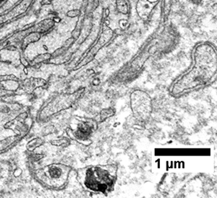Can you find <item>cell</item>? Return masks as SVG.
<instances>
[{
	"label": "cell",
	"mask_w": 217,
	"mask_h": 198,
	"mask_svg": "<svg viewBox=\"0 0 217 198\" xmlns=\"http://www.w3.org/2000/svg\"><path fill=\"white\" fill-rule=\"evenodd\" d=\"M117 168L114 165L97 166L87 169L85 185L98 193H109L113 190L117 178Z\"/></svg>",
	"instance_id": "cell-1"
},
{
	"label": "cell",
	"mask_w": 217,
	"mask_h": 198,
	"mask_svg": "<svg viewBox=\"0 0 217 198\" xmlns=\"http://www.w3.org/2000/svg\"><path fill=\"white\" fill-rule=\"evenodd\" d=\"M131 106L135 117L141 120H145L152 111L150 97L142 91H136L131 96Z\"/></svg>",
	"instance_id": "cell-2"
},
{
	"label": "cell",
	"mask_w": 217,
	"mask_h": 198,
	"mask_svg": "<svg viewBox=\"0 0 217 198\" xmlns=\"http://www.w3.org/2000/svg\"><path fill=\"white\" fill-rule=\"evenodd\" d=\"M49 174L53 179H58L62 175V170L58 167H52L49 169Z\"/></svg>",
	"instance_id": "cell-3"
},
{
	"label": "cell",
	"mask_w": 217,
	"mask_h": 198,
	"mask_svg": "<svg viewBox=\"0 0 217 198\" xmlns=\"http://www.w3.org/2000/svg\"><path fill=\"white\" fill-rule=\"evenodd\" d=\"M190 1L195 3V4H198V3H200V2L202 0H190Z\"/></svg>",
	"instance_id": "cell-4"
}]
</instances>
